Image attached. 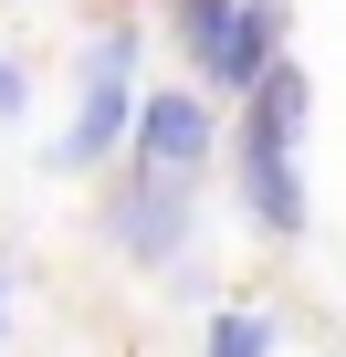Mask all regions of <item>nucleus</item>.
<instances>
[{
	"label": "nucleus",
	"instance_id": "obj_4",
	"mask_svg": "<svg viewBox=\"0 0 346 357\" xmlns=\"http://www.w3.org/2000/svg\"><path fill=\"white\" fill-rule=\"evenodd\" d=\"M189 221H200V211H189V178H179V168H136L126 190L105 200V242L136 252V263H179V252H189Z\"/></svg>",
	"mask_w": 346,
	"mask_h": 357
},
{
	"label": "nucleus",
	"instance_id": "obj_6",
	"mask_svg": "<svg viewBox=\"0 0 346 357\" xmlns=\"http://www.w3.org/2000/svg\"><path fill=\"white\" fill-rule=\"evenodd\" d=\"M200 357H273V315H262V305H221Z\"/></svg>",
	"mask_w": 346,
	"mask_h": 357
},
{
	"label": "nucleus",
	"instance_id": "obj_3",
	"mask_svg": "<svg viewBox=\"0 0 346 357\" xmlns=\"http://www.w3.org/2000/svg\"><path fill=\"white\" fill-rule=\"evenodd\" d=\"M126 74H136V32H105V43H84V116L53 137V168H95V158H116V147H126V126H136V95H126Z\"/></svg>",
	"mask_w": 346,
	"mask_h": 357
},
{
	"label": "nucleus",
	"instance_id": "obj_2",
	"mask_svg": "<svg viewBox=\"0 0 346 357\" xmlns=\"http://www.w3.org/2000/svg\"><path fill=\"white\" fill-rule=\"evenodd\" d=\"M168 22L210 95H252L262 63H283V0H168Z\"/></svg>",
	"mask_w": 346,
	"mask_h": 357
},
{
	"label": "nucleus",
	"instance_id": "obj_1",
	"mask_svg": "<svg viewBox=\"0 0 346 357\" xmlns=\"http://www.w3.org/2000/svg\"><path fill=\"white\" fill-rule=\"evenodd\" d=\"M304 116H315V84H304V63L283 53V63H262V84L242 95V200H252V221L273 231V242H294L304 231Z\"/></svg>",
	"mask_w": 346,
	"mask_h": 357
},
{
	"label": "nucleus",
	"instance_id": "obj_5",
	"mask_svg": "<svg viewBox=\"0 0 346 357\" xmlns=\"http://www.w3.org/2000/svg\"><path fill=\"white\" fill-rule=\"evenodd\" d=\"M136 168H179V178H200L210 168V147H221V116H210V95H189V84H168V95H147L136 105Z\"/></svg>",
	"mask_w": 346,
	"mask_h": 357
},
{
	"label": "nucleus",
	"instance_id": "obj_7",
	"mask_svg": "<svg viewBox=\"0 0 346 357\" xmlns=\"http://www.w3.org/2000/svg\"><path fill=\"white\" fill-rule=\"evenodd\" d=\"M22 105H32V84H22V63H11V53H0V116H22Z\"/></svg>",
	"mask_w": 346,
	"mask_h": 357
}]
</instances>
